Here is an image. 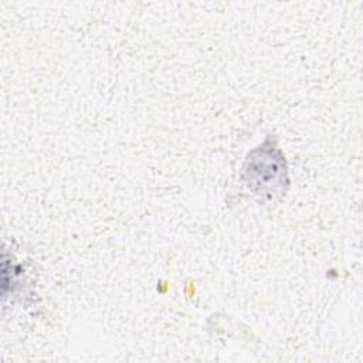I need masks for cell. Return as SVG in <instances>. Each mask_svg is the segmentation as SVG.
Returning <instances> with one entry per match:
<instances>
[{
  "mask_svg": "<svg viewBox=\"0 0 363 363\" xmlns=\"http://www.w3.org/2000/svg\"><path fill=\"white\" fill-rule=\"evenodd\" d=\"M244 180L254 194L275 196L286 182L285 160L281 152L267 143L251 152L244 166Z\"/></svg>",
  "mask_w": 363,
  "mask_h": 363,
  "instance_id": "1",
  "label": "cell"
}]
</instances>
